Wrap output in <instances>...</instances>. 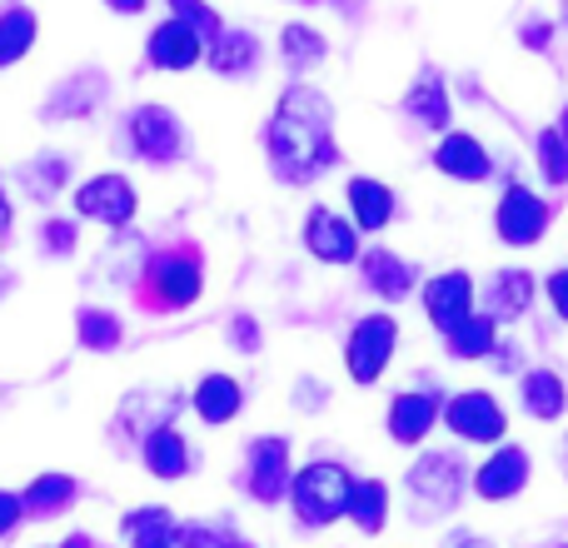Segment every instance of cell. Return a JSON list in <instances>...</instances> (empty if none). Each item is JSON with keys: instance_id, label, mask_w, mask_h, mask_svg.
<instances>
[{"instance_id": "cell-14", "label": "cell", "mask_w": 568, "mask_h": 548, "mask_svg": "<svg viewBox=\"0 0 568 548\" xmlns=\"http://www.w3.org/2000/svg\"><path fill=\"white\" fill-rule=\"evenodd\" d=\"M304 245L314 250L320 260H329V265H349L354 260V230L344 225L339 215H329V210H314L310 225H304Z\"/></svg>"}, {"instance_id": "cell-23", "label": "cell", "mask_w": 568, "mask_h": 548, "mask_svg": "<svg viewBox=\"0 0 568 548\" xmlns=\"http://www.w3.org/2000/svg\"><path fill=\"white\" fill-rule=\"evenodd\" d=\"M564 379L554 369H529V379H524V409L534 414V419H559L564 414Z\"/></svg>"}, {"instance_id": "cell-38", "label": "cell", "mask_w": 568, "mask_h": 548, "mask_svg": "<svg viewBox=\"0 0 568 548\" xmlns=\"http://www.w3.org/2000/svg\"><path fill=\"white\" fill-rule=\"evenodd\" d=\"M215 548H250V544H245V539H220Z\"/></svg>"}, {"instance_id": "cell-32", "label": "cell", "mask_w": 568, "mask_h": 548, "mask_svg": "<svg viewBox=\"0 0 568 548\" xmlns=\"http://www.w3.org/2000/svg\"><path fill=\"white\" fill-rule=\"evenodd\" d=\"M320 50H324V40L314 35L310 26H284V55H290V60L314 65V60H320Z\"/></svg>"}, {"instance_id": "cell-4", "label": "cell", "mask_w": 568, "mask_h": 548, "mask_svg": "<svg viewBox=\"0 0 568 548\" xmlns=\"http://www.w3.org/2000/svg\"><path fill=\"white\" fill-rule=\"evenodd\" d=\"M444 424H449L459 439H469V444L504 439V429H509L499 399H494V394H479V389H469V394H459V399L444 404Z\"/></svg>"}, {"instance_id": "cell-35", "label": "cell", "mask_w": 568, "mask_h": 548, "mask_svg": "<svg viewBox=\"0 0 568 548\" xmlns=\"http://www.w3.org/2000/svg\"><path fill=\"white\" fill-rule=\"evenodd\" d=\"M549 300H554V309H559L564 319H568V270H559V274L549 280Z\"/></svg>"}, {"instance_id": "cell-7", "label": "cell", "mask_w": 568, "mask_h": 548, "mask_svg": "<svg viewBox=\"0 0 568 548\" xmlns=\"http://www.w3.org/2000/svg\"><path fill=\"white\" fill-rule=\"evenodd\" d=\"M544 230H549V205H544L534 190L514 185L509 195L499 200V235L509 240V245H534Z\"/></svg>"}, {"instance_id": "cell-31", "label": "cell", "mask_w": 568, "mask_h": 548, "mask_svg": "<svg viewBox=\"0 0 568 548\" xmlns=\"http://www.w3.org/2000/svg\"><path fill=\"white\" fill-rule=\"evenodd\" d=\"M539 165L554 185H568V145H564L559 130H544L539 135Z\"/></svg>"}, {"instance_id": "cell-21", "label": "cell", "mask_w": 568, "mask_h": 548, "mask_svg": "<svg viewBox=\"0 0 568 548\" xmlns=\"http://www.w3.org/2000/svg\"><path fill=\"white\" fill-rule=\"evenodd\" d=\"M354 524L364 534H379L384 529V514H389V489L379 479H364V484H349V504H344Z\"/></svg>"}, {"instance_id": "cell-15", "label": "cell", "mask_w": 568, "mask_h": 548, "mask_svg": "<svg viewBox=\"0 0 568 548\" xmlns=\"http://www.w3.org/2000/svg\"><path fill=\"white\" fill-rule=\"evenodd\" d=\"M434 165L454 180H484L489 175V155L474 135H444L439 150H434Z\"/></svg>"}, {"instance_id": "cell-16", "label": "cell", "mask_w": 568, "mask_h": 548, "mask_svg": "<svg viewBox=\"0 0 568 548\" xmlns=\"http://www.w3.org/2000/svg\"><path fill=\"white\" fill-rule=\"evenodd\" d=\"M434 419H439V404L424 399V394H399L389 404V434L399 444H419L434 429Z\"/></svg>"}, {"instance_id": "cell-28", "label": "cell", "mask_w": 568, "mask_h": 548, "mask_svg": "<svg viewBox=\"0 0 568 548\" xmlns=\"http://www.w3.org/2000/svg\"><path fill=\"white\" fill-rule=\"evenodd\" d=\"M404 105H409V115L424 120L429 130H444V125H449V95H444L434 80H424L419 90H409V100H404Z\"/></svg>"}, {"instance_id": "cell-27", "label": "cell", "mask_w": 568, "mask_h": 548, "mask_svg": "<svg viewBox=\"0 0 568 548\" xmlns=\"http://www.w3.org/2000/svg\"><path fill=\"white\" fill-rule=\"evenodd\" d=\"M250 60H255V35H245V30H225L210 50V70H220V75H235Z\"/></svg>"}, {"instance_id": "cell-9", "label": "cell", "mask_w": 568, "mask_h": 548, "mask_svg": "<svg viewBox=\"0 0 568 548\" xmlns=\"http://www.w3.org/2000/svg\"><path fill=\"white\" fill-rule=\"evenodd\" d=\"M250 489H255L260 504H275L290 489V444L284 439L250 444Z\"/></svg>"}, {"instance_id": "cell-33", "label": "cell", "mask_w": 568, "mask_h": 548, "mask_svg": "<svg viewBox=\"0 0 568 548\" xmlns=\"http://www.w3.org/2000/svg\"><path fill=\"white\" fill-rule=\"evenodd\" d=\"M170 6H175V10H180V16H175V20H185V26H190V30H195V35H200V40H205V35H210V40H215V35H220V20H215V10H205V6H200V0H170Z\"/></svg>"}, {"instance_id": "cell-25", "label": "cell", "mask_w": 568, "mask_h": 548, "mask_svg": "<svg viewBox=\"0 0 568 548\" xmlns=\"http://www.w3.org/2000/svg\"><path fill=\"white\" fill-rule=\"evenodd\" d=\"M494 349V319L489 314H469L464 324H454L449 329V354H459V359H479V354Z\"/></svg>"}, {"instance_id": "cell-40", "label": "cell", "mask_w": 568, "mask_h": 548, "mask_svg": "<svg viewBox=\"0 0 568 548\" xmlns=\"http://www.w3.org/2000/svg\"><path fill=\"white\" fill-rule=\"evenodd\" d=\"M60 548H90L85 539H65V544H60Z\"/></svg>"}, {"instance_id": "cell-2", "label": "cell", "mask_w": 568, "mask_h": 548, "mask_svg": "<svg viewBox=\"0 0 568 548\" xmlns=\"http://www.w3.org/2000/svg\"><path fill=\"white\" fill-rule=\"evenodd\" d=\"M290 504H294V514H300V524L324 529V524H334L344 514V504H349V474H344L339 464H310V469L294 474Z\"/></svg>"}, {"instance_id": "cell-22", "label": "cell", "mask_w": 568, "mask_h": 548, "mask_svg": "<svg viewBox=\"0 0 568 548\" xmlns=\"http://www.w3.org/2000/svg\"><path fill=\"white\" fill-rule=\"evenodd\" d=\"M349 205H354V220L364 230H384L394 215V195L379 185V180H349Z\"/></svg>"}, {"instance_id": "cell-10", "label": "cell", "mask_w": 568, "mask_h": 548, "mask_svg": "<svg viewBox=\"0 0 568 548\" xmlns=\"http://www.w3.org/2000/svg\"><path fill=\"white\" fill-rule=\"evenodd\" d=\"M409 489L424 499V509H449L459 499V459L454 454H424L409 474Z\"/></svg>"}, {"instance_id": "cell-26", "label": "cell", "mask_w": 568, "mask_h": 548, "mask_svg": "<svg viewBox=\"0 0 568 548\" xmlns=\"http://www.w3.org/2000/svg\"><path fill=\"white\" fill-rule=\"evenodd\" d=\"M30 40H36V16H30V10L0 16V65H16L30 50Z\"/></svg>"}, {"instance_id": "cell-34", "label": "cell", "mask_w": 568, "mask_h": 548, "mask_svg": "<svg viewBox=\"0 0 568 548\" xmlns=\"http://www.w3.org/2000/svg\"><path fill=\"white\" fill-rule=\"evenodd\" d=\"M16 519H20V499H16V494L0 489V539H6V534L16 529Z\"/></svg>"}, {"instance_id": "cell-3", "label": "cell", "mask_w": 568, "mask_h": 548, "mask_svg": "<svg viewBox=\"0 0 568 548\" xmlns=\"http://www.w3.org/2000/svg\"><path fill=\"white\" fill-rule=\"evenodd\" d=\"M394 339H399V329H394V319H384V314H369V319L354 324V334H349V374H354V384L379 379L384 364H389V354H394Z\"/></svg>"}, {"instance_id": "cell-13", "label": "cell", "mask_w": 568, "mask_h": 548, "mask_svg": "<svg viewBox=\"0 0 568 548\" xmlns=\"http://www.w3.org/2000/svg\"><path fill=\"white\" fill-rule=\"evenodd\" d=\"M200 50H205V40H200L195 30L185 26V20L170 16L165 26H155V35H150V65H160V70H190L200 60Z\"/></svg>"}, {"instance_id": "cell-11", "label": "cell", "mask_w": 568, "mask_h": 548, "mask_svg": "<svg viewBox=\"0 0 568 548\" xmlns=\"http://www.w3.org/2000/svg\"><path fill=\"white\" fill-rule=\"evenodd\" d=\"M469 304H474V284H469V274H459V270L429 280V290H424V309H429V319L439 324L444 334L469 319Z\"/></svg>"}, {"instance_id": "cell-36", "label": "cell", "mask_w": 568, "mask_h": 548, "mask_svg": "<svg viewBox=\"0 0 568 548\" xmlns=\"http://www.w3.org/2000/svg\"><path fill=\"white\" fill-rule=\"evenodd\" d=\"M45 240H50V245H60V250H70L75 230H70V225H45Z\"/></svg>"}, {"instance_id": "cell-17", "label": "cell", "mask_w": 568, "mask_h": 548, "mask_svg": "<svg viewBox=\"0 0 568 548\" xmlns=\"http://www.w3.org/2000/svg\"><path fill=\"white\" fill-rule=\"evenodd\" d=\"M240 384L230 379V374H205V379L195 384V414L205 424H230L240 414Z\"/></svg>"}, {"instance_id": "cell-24", "label": "cell", "mask_w": 568, "mask_h": 548, "mask_svg": "<svg viewBox=\"0 0 568 548\" xmlns=\"http://www.w3.org/2000/svg\"><path fill=\"white\" fill-rule=\"evenodd\" d=\"M125 539H135V548H170L175 519H170V509H135L125 519Z\"/></svg>"}, {"instance_id": "cell-29", "label": "cell", "mask_w": 568, "mask_h": 548, "mask_svg": "<svg viewBox=\"0 0 568 548\" xmlns=\"http://www.w3.org/2000/svg\"><path fill=\"white\" fill-rule=\"evenodd\" d=\"M70 499H75V484H70L65 474H45V479H36L26 494V504L36 514H55V509H65Z\"/></svg>"}, {"instance_id": "cell-30", "label": "cell", "mask_w": 568, "mask_h": 548, "mask_svg": "<svg viewBox=\"0 0 568 548\" xmlns=\"http://www.w3.org/2000/svg\"><path fill=\"white\" fill-rule=\"evenodd\" d=\"M80 344H90V349H115L120 344V319L105 309H85L80 314Z\"/></svg>"}, {"instance_id": "cell-41", "label": "cell", "mask_w": 568, "mask_h": 548, "mask_svg": "<svg viewBox=\"0 0 568 548\" xmlns=\"http://www.w3.org/2000/svg\"><path fill=\"white\" fill-rule=\"evenodd\" d=\"M0 230H6V200H0Z\"/></svg>"}, {"instance_id": "cell-12", "label": "cell", "mask_w": 568, "mask_h": 548, "mask_svg": "<svg viewBox=\"0 0 568 548\" xmlns=\"http://www.w3.org/2000/svg\"><path fill=\"white\" fill-rule=\"evenodd\" d=\"M479 494L484 499H514V494L529 484V454L519 444H504L499 454H489V464L479 469Z\"/></svg>"}, {"instance_id": "cell-5", "label": "cell", "mask_w": 568, "mask_h": 548, "mask_svg": "<svg viewBox=\"0 0 568 548\" xmlns=\"http://www.w3.org/2000/svg\"><path fill=\"white\" fill-rule=\"evenodd\" d=\"M75 210L85 220H100V225H125L135 215V190L125 175H95L90 185H80Z\"/></svg>"}, {"instance_id": "cell-39", "label": "cell", "mask_w": 568, "mask_h": 548, "mask_svg": "<svg viewBox=\"0 0 568 548\" xmlns=\"http://www.w3.org/2000/svg\"><path fill=\"white\" fill-rule=\"evenodd\" d=\"M559 135H564V145H568V110H564V120H559Z\"/></svg>"}, {"instance_id": "cell-20", "label": "cell", "mask_w": 568, "mask_h": 548, "mask_svg": "<svg viewBox=\"0 0 568 548\" xmlns=\"http://www.w3.org/2000/svg\"><path fill=\"white\" fill-rule=\"evenodd\" d=\"M534 300V280L524 270H499L489 284V319H519Z\"/></svg>"}, {"instance_id": "cell-6", "label": "cell", "mask_w": 568, "mask_h": 548, "mask_svg": "<svg viewBox=\"0 0 568 548\" xmlns=\"http://www.w3.org/2000/svg\"><path fill=\"white\" fill-rule=\"evenodd\" d=\"M130 140H135V150L145 160H155V165H165V160H175L180 150H185L180 120L170 115V110H160V105L135 110V120H130Z\"/></svg>"}, {"instance_id": "cell-37", "label": "cell", "mask_w": 568, "mask_h": 548, "mask_svg": "<svg viewBox=\"0 0 568 548\" xmlns=\"http://www.w3.org/2000/svg\"><path fill=\"white\" fill-rule=\"evenodd\" d=\"M105 6H115V10H125V16H135V10L145 6V0H105Z\"/></svg>"}, {"instance_id": "cell-18", "label": "cell", "mask_w": 568, "mask_h": 548, "mask_svg": "<svg viewBox=\"0 0 568 548\" xmlns=\"http://www.w3.org/2000/svg\"><path fill=\"white\" fill-rule=\"evenodd\" d=\"M364 284L374 294H384V300H404L414 290V270L399 255H389V250H369L364 255Z\"/></svg>"}, {"instance_id": "cell-8", "label": "cell", "mask_w": 568, "mask_h": 548, "mask_svg": "<svg viewBox=\"0 0 568 548\" xmlns=\"http://www.w3.org/2000/svg\"><path fill=\"white\" fill-rule=\"evenodd\" d=\"M145 290H155V304L180 309V304H190L200 294V260L195 255H160L155 265H150Z\"/></svg>"}, {"instance_id": "cell-1", "label": "cell", "mask_w": 568, "mask_h": 548, "mask_svg": "<svg viewBox=\"0 0 568 548\" xmlns=\"http://www.w3.org/2000/svg\"><path fill=\"white\" fill-rule=\"evenodd\" d=\"M329 100L310 85H294L280 100V115L270 120V155H275L280 175L290 180H310L324 160H334V140H329Z\"/></svg>"}, {"instance_id": "cell-19", "label": "cell", "mask_w": 568, "mask_h": 548, "mask_svg": "<svg viewBox=\"0 0 568 548\" xmlns=\"http://www.w3.org/2000/svg\"><path fill=\"white\" fill-rule=\"evenodd\" d=\"M145 464H150V474H155V479H180V474L190 469V449H185V439L175 434V424H160V429H150Z\"/></svg>"}]
</instances>
